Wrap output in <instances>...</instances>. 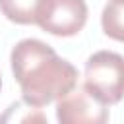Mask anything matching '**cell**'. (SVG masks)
I'll return each instance as SVG.
<instances>
[{"label":"cell","mask_w":124,"mask_h":124,"mask_svg":"<svg viewBox=\"0 0 124 124\" xmlns=\"http://www.w3.org/2000/svg\"><path fill=\"white\" fill-rule=\"evenodd\" d=\"M12 72L21 97L31 107H45L68 95L78 83V70L41 39H21L10 52Z\"/></svg>","instance_id":"1"},{"label":"cell","mask_w":124,"mask_h":124,"mask_svg":"<svg viewBox=\"0 0 124 124\" xmlns=\"http://www.w3.org/2000/svg\"><path fill=\"white\" fill-rule=\"evenodd\" d=\"M87 21L85 0H43L37 12V25L56 37L78 35Z\"/></svg>","instance_id":"3"},{"label":"cell","mask_w":124,"mask_h":124,"mask_svg":"<svg viewBox=\"0 0 124 124\" xmlns=\"http://www.w3.org/2000/svg\"><path fill=\"white\" fill-rule=\"evenodd\" d=\"M56 118L58 124H107L108 108L81 85L58 101Z\"/></svg>","instance_id":"4"},{"label":"cell","mask_w":124,"mask_h":124,"mask_svg":"<svg viewBox=\"0 0 124 124\" xmlns=\"http://www.w3.org/2000/svg\"><path fill=\"white\" fill-rule=\"evenodd\" d=\"M41 2L43 0H0V12L14 23L29 25L37 21Z\"/></svg>","instance_id":"6"},{"label":"cell","mask_w":124,"mask_h":124,"mask_svg":"<svg viewBox=\"0 0 124 124\" xmlns=\"http://www.w3.org/2000/svg\"><path fill=\"white\" fill-rule=\"evenodd\" d=\"M101 25L107 37L124 43V0H110L103 8Z\"/></svg>","instance_id":"7"},{"label":"cell","mask_w":124,"mask_h":124,"mask_svg":"<svg viewBox=\"0 0 124 124\" xmlns=\"http://www.w3.org/2000/svg\"><path fill=\"white\" fill-rule=\"evenodd\" d=\"M0 124H48V120L39 107H31L25 101H14L2 110Z\"/></svg>","instance_id":"5"},{"label":"cell","mask_w":124,"mask_h":124,"mask_svg":"<svg viewBox=\"0 0 124 124\" xmlns=\"http://www.w3.org/2000/svg\"><path fill=\"white\" fill-rule=\"evenodd\" d=\"M0 87H2V76H0Z\"/></svg>","instance_id":"8"},{"label":"cell","mask_w":124,"mask_h":124,"mask_svg":"<svg viewBox=\"0 0 124 124\" xmlns=\"http://www.w3.org/2000/svg\"><path fill=\"white\" fill-rule=\"evenodd\" d=\"M83 87L105 105L124 97V56L112 50H97L85 62Z\"/></svg>","instance_id":"2"}]
</instances>
